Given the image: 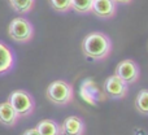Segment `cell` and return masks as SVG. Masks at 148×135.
Masks as SVG:
<instances>
[{"mask_svg":"<svg viewBox=\"0 0 148 135\" xmlns=\"http://www.w3.org/2000/svg\"><path fill=\"white\" fill-rule=\"evenodd\" d=\"M46 96L56 105H66L73 100L74 91L70 83L65 81H53L46 90Z\"/></svg>","mask_w":148,"mask_h":135,"instance_id":"7a4b0ae2","label":"cell"},{"mask_svg":"<svg viewBox=\"0 0 148 135\" xmlns=\"http://www.w3.org/2000/svg\"><path fill=\"white\" fill-rule=\"evenodd\" d=\"M53 10L59 13H66L72 10V0H48Z\"/></svg>","mask_w":148,"mask_h":135,"instance_id":"9a60e30c","label":"cell"},{"mask_svg":"<svg viewBox=\"0 0 148 135\" xmlns=\"http://www.w3.org/2000/svg\"><path fill=\"white\" fill-rule=\"evenodd\" d=\"M82 52L87 59L101 61L107 59L112 52V40L107 34L101 31H92L87 34L82 40Z\"/></svg>","mask_w":148,"mask_h":135,"instance_id":"6da1fadb","label":"cell"},{"mask_svg":"<svg viewBox=\"0 0 148 135\" xmlns=\"http://www.w3.org/2000/svg\"><path fill=\"white\" fill-rule=\"evenodd\" d=\"M91 13L101 20H110L117 13V4L113 0H92Z\"/></svg>","mask_w":148,"mask_h":135,"instance_id":"52a82bcc","label":"cell"},{"mask_svg":"<svg viewBox=\"0 0 148 135\" xmlns=\"http://www.w3.org/2000/svg\"><path fill=\"white\" fill-rule=\"evenodd\" d=\"M135 109L138 110L140 114L148 116V88H144L136 95L135 97Z\"/></svg>","mask_w":148,"mask_h":135,"instance_id":"4fadbf2b","label":"cell"},{"mask_svg":"<svg viewBox=\"0 0 148 135\" xmlns=\"http://www.w3.org/2000/svg\"><path fill=\"white\" fill-rule=\"evenodd\" d=\"M8 103L16 110L18 117H27L35 109V100L25 90H14L8 96Z\"/></svg>","mask_w":148,"mask_h":135,"instance_id":"3957f363","label":"cell"},{"mask_svg":"<svg viewBox=\"0 0 148 135\" xmlns=\"http://www.w3.org/2000/svg\"><path fill=\"white\" fill-rule=\"evenodd\" d=\"M104 92L109 99L113 100H120L127 95L129 92V84L125 83L121 78H118L117 75H110L105 79L104 82Z\"/></svg>","mask_w":148,"mask_h":135,"instance_id":"8992f818","label":"cell"},{"mask_svg":"<svg viewBox=\"0 0 148 135\" xmlns=\"http://www.w3.org/2000/svg\"><path fill=\"white\" fill-rule=\"evenodd\" d=\"M14 53L9 46L0 42V75L8 73L14 66Z\"/></svg>","mask_w":148,"mask_h":135,"instance_id":"9c48e42d","label":"cell"},{"mask_svg":"<svg viewBox=\"0 0 148 135\" xmlns=\"http://www.w3.org/2000/svg\"><path fill=\"white\" fill-rule=\"evenodd\" d=\"M9 7L18 14H27L33 10L35 0H7Z\"/></svg>","mask_w":148,"mask_h":135,"instance_id":"7c38bea8","label":"cell"},{"mask_svg":"<svg viewBox=\"0 0 148 135\" xmlns=\"http://www.w3.org/2000/svg\"><path fill=\"white\" fill-rule=\"evenodd\" d=\"M113 1L117 5H127V4H130L133 0H113Z\"/></svg>","mask_w":148,"mask_h":135,"instance_id":"e0dca14e","label":"cell"},{"mask_svg":"<svg viewBox=\"0 0 148 135\" xmlns=\"http://www.w3.org/2000/svg\"><path fill=\"white\" fill-rule=\"evenodd\" d=\"M60 127H61V135H83L86 125L78 116H69L64 120Z\"/></svg>","mask_w":148,"mask_h":135,"instance_id":"ba28073f","label":"cell"},{"mask_svg":"<svg viewBox=\"0 0 148 135\" xmlns=\"http://www.w3.org/2000/svg\"><path fill=\"white\" fill-rule=\"evenodd\" d=\"M18 114L8 101L0 103V123L8 127H12L18 122Z\"/></svg>","mask_w":148,"mask_h":135,"instance_id":"30bf717a","label":"cell"},{"mask_svg":"<svg viewBox=\"0 0 148 135\" xmlns=\"http://www.w3.org/2000/svg\"><path fill=\"white\" fill-rule=\"evenodd\" d=\"M8 35L17 43H27L34 36V26L27 18L16 17L8 26Z\"/></svg>","mask_w":148,"mask_h":135,"instance_id":"277c9868","label":"cell"},{"mask_svg":"<svg viewBox=\"0 0 148 135\" xmlns=\"http://www.w3.org/2000/svg\"><path fill=\"white\" fill-rule=\"evenodd\" d=\"M22 135H40L39 131L36 130V127H33V129H27Z\"/></svg>","mask_w":148,"mask_h":135,"instance_id":"2e32d148","label":"cell"},{"mask_svg":"<svg viewBox=\"0 0 148 135\" xmlns=\"http://www.w3.org/2000/svg\"><path fill=\"white\" fill-rule=\"evenodd\" d=\"M36 130L40 135H61V127L53 120H42L36 125Z\"/></svg>","mask_w":148,"mask_h":135,"instance_id":"8fae6325","label":"cell"},{"mask_svg":"<svg viewBox=\"0 0 148 135\" xmlns=\"http://www.w3.org/2000/svg\"><path fill=\"white\" fill-rule=\"evenodd\" d=\"M114 75L121 78L125 83L133 84V83H135L139 79V77H140V69H139V65L136 64L134 60L126 59V60H122V61L116 66Z\"/></svg>","mask_w":148,"mask_h":135,"instance_id":"5b68a950","label":"cell"},{"mask_svg":"<svg viewBox=\"0 0 148 135\" xmlns=\"http://www.w3.org/2000/svg\"><path fill=\"white\" fill-rule=\"evenodd\" d=\"M92 0H72V9L79 14L91 13Z\"/></svg>","mask_w":148,"mask_h":135,"instance_id":"5bb4252c","label":"cell"}]
</instances>
